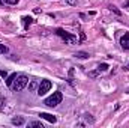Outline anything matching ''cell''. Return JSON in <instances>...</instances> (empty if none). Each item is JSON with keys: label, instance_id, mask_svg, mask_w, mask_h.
Returning a JSON list of instances; mask_svg holds the SVG:
<instances>
[{"label": "cell", "instance_id": "obj_20", "mask_svg": "<svg viewBox=\"0 0 129 128\" xmlns=\"http://www.w3.org/2000/svg\"><path fill=\"white\" fill-rule=\"evenodd\" d=\"M80 39H81L83 42L86 41V33H84V32H81V33H80Z\"/></svg>", "mask_w": 129, "mask_h": 128}, {"label": "cell", "instance_id": "obj_16", "mask_svg": "<svg viewBox=\"0 0 129 128\" xmlns=\"http://www.w3.org/2000/svg\"><path fill=\"white\" fill-rule=\"evenodd\" d=\"M5 53H8V47L5 44H0V54H5Z\"/></svg>", "mask_w": 129, "mask_h": 128}, {"label": "cell", "instance_id": "obj_21", "mask_svg": "<svg viewBox=\"0 0 129 128\" xmlns=\"http://www.w3.org/2000/svg\"><path fill=\"white\" fill-rule=\"evenodd\" d=\"M66 2H68L69 5H72V6H75V5H77V0H66Z\"/></svg>", "mask_w": 129, "mask_h": 128}, {"label": "cell", "instance_id": "obj_10", "mask_svg": "<svg viewBox=\"0 0 129 128\" xmlns=\"http://www.w3.org/2000/svg\"><path fill=\"white\" fill-rule=\"evenodd\" d=\"M75 56H77L78 59H87V57H89V53H86V51H77Z\"/></svg>", "mask_w": 129, "mask_h": 128}, {"label": "cell", "instance_id": "obj_9", "mask_svg": "<svg viewBox=\"0 0 129 128\" xmlns=\"http://www.w3.org/2000/svg\"><path fill=\"white\" fill-rule=\"evenodd\" d=\"M15 78H17V74H11V75H8V78H6V84H8V86H12V83H14Z\"/></svg>", "mask_w": 129, "mask_h": 128}, {"label": "cell", "instance_id": "obj_1", "mask_svg": "<svg viewBox=\"0 0 129 128\" xmlns=\"http://www.w3.org/2000/svg\"><path fill=\"white\" fill-rule=\"evenodd\" d=\"M27 83H29V78L26 77V75H18L15 80H14V83H12V89L15 91V92H21L26 86H27Z\"/></svg>", "mask_w": 129, "mask_h": 128}, {"label": "cell", "instance_id": "obj_2", "mask_svg": "<svg viewBox=\"0 0 129 128\" xmlns=\"http://www.w3.org/2000/svg\"><path fill=\"white\" fill-rule=\"evenodd\" d=\"M62 99H63V95H62V92H53V95L48 96L47 99H45V105H48V107H56V105H59L60 102H62Z\"/></svg>", "mask_w": 129, "mask_h": 128}, {"label": "cell", "instance_id": "obj_6", "mask_svg": "<svg viewBox=\"0 0 129 128\" xmlns=\"http://www.w3.org/2000/svg\"><path fill=\"white\" fill-rule=\"evenodd\" d=\"M39 116H41V118H44L45 121L51 122V124H56V122H57V118H56V116H53V115H50V113H41Z\"/></svg>", "mask_w": 129, "mask_h": 128}, {"label": "cell", "instance_id": "obj_12", "mask_svg": "<svg viewBox=\"0 0 129 128\" xmlns=\"http://www.w3.org/2000/svg\"><path fill=\"white\" fill-rule=\"evenodd\" d=\"M23 21H24V24H26V29H27V26L33 23V18H30V17H24V18H23Z\"/></svg>", "mask_w": 129, "mask_h": 128}, {"label": "cell", "instance_id": "obj_13", "mask_svg": "<svg viewBox=\"0 0 129 128\" xmlns=\"http://www.w3.org/2000/svg\"><path fill=\"white\" fill-rule=\"evenodd\" d=\"M99 74H101L99 69H98V71H90V72H89V77H90V78H96Z\"/></svg>", "mask_w": 129, "mask_h": 128}, {"label": "cell", "instance_id": "obj_7", "mask_svg": "<svg viewBox=\"0 0 129 128\" xmlns=\"http://www.w3.org/2000/svg\"><path fill=\"white\" fill-rule=\"evenodd\" d=\"M24 122H26V121H24L23 116H14V118H12V124H14V125H23Z\"/></svg>", "mask_w": 129, "mask_h": 128}, {"label": "cell", "instance_id": "obj_5", "mask_svg": "<svg viewBox=\"0 0 129 128\" xmlns=\"http://www.w3.org/2000/svg\"><path fill=\"white\" fill-rule=\"evenodd\" d=\"M120 44L125 50H129V32H125V35L120 38Z\"/></svg>", "mask_w": 129, "mask_h": 128}, {"label": "cell", "instance_id": "obj_19", "mask_svg": "<svg viewBox=\"0 0 129 128\" xmlns=\"http://www.w3.org/2000/svg\"><path fill=\"white\" fill-rule=\"evenodd\" d=\"M5 3H8V5H17L18 3V0H3Z\"/></svg>", "mask_w": 129, "mask_h": 128}, {"label": "cell", "instance_id": "obj_4", "mask_svg": "<svg viewBox=\"0 0 129 128\" xmlns=\"http://www.w3.org/2000/svg\"><path fill=\"white\" fill-rule=\"evenodd\" d=\"M53 88V83L50 81V80H41V83H39V88H38V95L42 96L45 95L47 92H50V89Z\"/></svg>", "mask_w": 129, "mask_h": 128}, {"label": "cell", "instance_id": "obj_18", "mask_svg": "<svg viewBox=\"0 0 129 128\" xmlns=\"http://www.w3.org/2000/svg\"><path fill=\"white\" fill-rule=\"evenodd\" d=\"M0 77L8 78V71H6V69H0Z\"/></svg>", "mask_w": 129, "mask_h": 128}, {"label": "cell", "instance_id": "obj_15", "mask_svg": "<svg viewBox=\"0 0 129 128\" xmlns=\"http://www.w3.org/2000/svg\"><path fill=\"white\" fill-rule=\"evenodd\" d=\"M84 118H86V121H87V122H90V124H93V122H95V119H93V118H92V115H89V113H86V115H84Z\"/></svg>", "mask_w": 129, "mask_h": 128}, {"label": "cell", "instance_id": "obj_17", "mask_svg": "<svg viewBox=\"0 0 129 128\" xmlns=\"http://www.w3.org/2000/svg\"><path fill=\"white\" fill-rule=\"evenodd\" d=\"M98 69H99L101 72H102V71H107V69H108V65H107V63H101V65H99V68H98Z\"/></svg>", "mask_w": 129, "mask_h": 128}, {"label": "cell", "instance_id": "obj_8", "mask_svg": "<svg viewBox=\"0 0 129 128\" xmlns=\"http://www.w3.org/2000/svg\"><path fill=\"white\" fill-rule=\"evenodd\" d=\"M38 88H39V81L38 80H32L30 84H29V91L30 92H35V91H38Z\"/></svg>", "mask_w": 129, "mask_h": 128}, {"label": "cell", "instance_id": "obj_3", "mask_svg": "<svg viewBox=\"0 0 129 128\" xmlns=\"http://www.w3.org/2000/svg\"><path fill=\"white\" fill-rule=\"evenodd\" d=\"M56 33H57L59 36H62V38H63L66 44H77V42H78L77 36H74V35H71V33L64 32L63 29H57V30H56Z\"/></svg>", "mask_w": 129, "mask_h": 128}, {"label": "cell", "instance_id": "obj_14", "mask_svg": "<svg viewBox=\"0 0 129 128\" xmlns=\"http://www.w3.org/2000/svg\"><path fill=\"white\" fill-rule=\"evenodd\" d=\"M27 125H29V127H41L42 128V124H41L39 121H32V122H29Z\"/></svg>", "mask_w": 129, "mask_h": 128}, {"label": "cell", "instance_id": "obj_11", "mask_svg": "<svg viewBox=\"0 0 129 128\" xmlns=\"http://www.w3.org/2000/svg\"><path fill=\"white\" fill-rule=\"evenodd\" d=\"M110 9H111V11H113V12H114V14H116L117 17H120V15H122V12H120V11L117 9V6H114V5H111V6H110Z\"/></svg>", "mask_w": 129, "mask_h": 128}]
</instances>
